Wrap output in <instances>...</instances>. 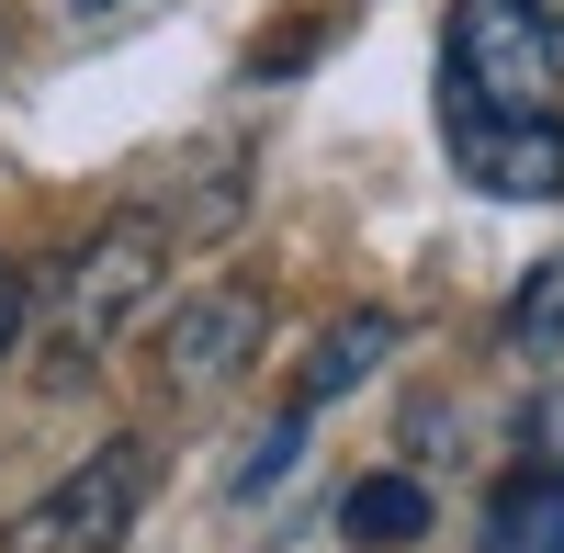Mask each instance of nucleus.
I'll return each mask as SVG.
<instances>
[{
    "label": "nucleus",
    "instance_id": "obj_7",
    "mask_svg": "<svg viewBox=\"0 0 564 553\" xmlns=\"http://www.w3.org/2000/svg\"><path fill=\"white\" fill-rule=\"evenodd\" d=\"M430 531V497H417L406 475H361L350 497H339V542H361V553H395V542H417Z\"/></svg>",
    "mask_w": 564,
    "mask_h": 553
},
{
    "label": "nucleus",
    "instance_id": "obj_4",
    "mask_svg": "<svg viewBox=\"0 0 564 553\" xmlns=\"http://www.w3.org/2000/svg\"><path fill=\"white\" fill-rule=\"evenodd\" d=\"M260 339H271V305L249 283H204L159 328V373H170V395H215V384H238L260 361Z\"/></svg>",
    "mask_w": 564,
    "mask_h": 553
},
{
    "label": "nucleus",
    "instance_id": "obj_9",
    "mask_svg": "<svg viewBox=\"0 0 564 553\" xmlns=\"http://www.w3.org/2000/svg\"><path fill=\"white\" fill-rule=\"evenodd\" d=\"M520 452H531V464H564V384H553V395H531V419H520Z\"/></svg>",
    "mask_w": 564,
    "mask_h": 553
},
{
    "label": "nucleus",
    "instance_id": "obj_8",
    "mask_svg": "<svg viewBox=\"0 0 564 553\" xmlns=\"http://www.w3.org/2000/svg\"><path fill=\"white\" fill-rule=\"evenodd\" d=\"M508 339L520 350H564V260H542L520 294H508Z\"/></svg>",
    "mask_w": 564,
    "mask_h": 553
},
{
    "label": "nucleus",
    "instance_id": "obj_10",
    "mask_svg": "<svg viewBox=\"0 0 564 553\" xmlns=\"http://www.w3.org/2000/svg\"><path fill=\"white\" fill-rule=\"evenodd\" d=\"M12 328H23V283H12V260H0V350H12Z\"/></svg>",
    "mask_w": 564,
    "mask_h": 553
},
{
    "label": "nucleus",
    "instance_id": "obj_2",
    "mask_svg": "<svg viewBox=\"0 0 564 553\" xmlns=\"http://www.w3.org/2000/svg\"><path fill=\"white\" fill-rule=\"evenodd\" d=\"M170 283V215H113L102 238H79L68 271H57V305H45V328H57L68 361H102L135 316L159 305Z\"/></svg>",
    "mask_w": 564,
    "mask_h": 553
},
{
    "label": "nucleus",
    "instance_id": "obj_11",
    "mask_svg": "<svg viewBox=\"0 0 564 553\" xmlns=\"http://www.w3.org/2000/svg\"><path fill=\"white\" fill-rule=\"evenodd\" d=\"M79 12H113V0H79Z\"/></svg>",
    "mask_w": 564,
    "mask_h": 553
},
{
    "label": "nucleus",
    "instance_id": "obj_1",
    "mask_svg": "<svg viewBox=\"0 0 564 553\" xmlns=\"http://www.w3.org/2000/svg\"><path fill=\"white\" fill-rule=\"evenodd\" d=\"M441 148L475 193H564V0H452L441 34Z\"/></svg>",
    "mask_w": 564,
    "mask_h": 553
},
{
    "label": "nucleus",
    "instance_id": "obj_6",
    "mask_svg": "<svg viewBox=\"0 0 564 553\" xmlns=\"http://www.w3.org/2000/svg\"><path fill=\"white\" fill-rule=\"evenodd\" d=\"M486 553H564V464H520L486 497Z\"/></svg>",
    "mask_w": 564,
    "mask_h": 553
},
{
    "label": "nucleus",
    "instance_id": "obj_3",
    "mask_svg": "<svg viewBox=\"0 0 564 553\" xmlns=\"http://www.w3.org/2000/svg\"><path fill=\"white\" fill-rule=\"evenodd\" d=\"M135 497H148V441H102L79 475H57L12 531H0V553H124Z\"/></svg>",
    "mask_w": 564,
    "mask_h": 553
},
{
    "label": "nucleus",
    "instance_id": "obj_5",
    "mask_svg": "<svg viewBox=\"0 0 564 553\" xmlns=\"http://www.w3.org/2000/svg\"><path fill=\"white\" fill-rule=\"evenodd\" d=\"M395 350H406V328H395V316H384V305H350L339 328H327V339L305 350L294 406H305V419H316V406H339L350 384H372V361H395Z\"/></svg>",
    "mask_w": 564,
    "mask_h": 553
}]
</instances>
